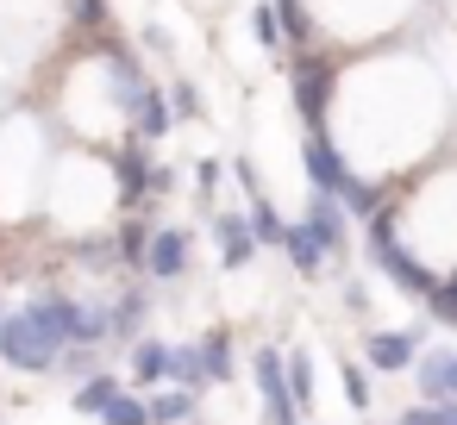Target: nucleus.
<instances>
[{
    "mask_svg": "<svg viewBox=\"0 0 457 425\" xmlns=\"http://www.w3.org/2000/svg\"><path fill=\"white\" fill-rule=\"evenodd\" d=\"M63 338L45 325V313L38 306H26V313H7V325H0V356H7L13 369H32V375H45V369H57L63 363Z\"/></svg>",
    "mask_w": 457,
    "mask_h": 425,
    "instance_id": "f257e3e1",
    "label": "nucleus"
},
{
    "mask_svg": "<svg viewBox=\"0 0 457 425\" xmlns=\"http://www.w3.org/2000/svg\"><path fill=\"white\" fill-rule=\"evenodd\" d=\"M188 269V232L182 225H157L151 232V250H145V275L151 282H176Z\"/></svg>",
    "mask_w": 457,
    "mask_h": 425,
    "instance_id": "39448f33",
    "label": "nucleus"
},
{
    "mask_svg": "<svg viewBox=\"0 0 457 425\" xmlns=\"http://www.w3.org/2000/svg\"><path fill=\"white\" fill-rule=\"evenodd\" d=\"M213 244H220V263H226V269H245V263L257 257V225H251L245 213H220V219H213Z\"/></svg>",
    "mask_w": 457,
    "mask_h": 425,
    "instance_id": "423d86ee",
    "label": "nucleus"
},
{
    "mask_svg": "<svg viewBox=\"0 0 457 425\" xmlns=\"http://www.w3.org/2000/svg\"><path fill=\"white\" fill-rule=\"evenodd\" d=\"M120 400V381L113 375H88L82 388H76V413H107Z\"/></svg>",
    "mask_w": 457,
    "mask_h": 425,
    "instance_id": "f3484780",
    "label": "nucleus"
},
{
    "mask_svg": "<svg viewBox=\"0 0 457 425\" xmlns=\"http://www.w3.org/2000/svg\"><path fill=\"white\" fill-rule=\"evenodd\" d=\"M251 225H257V244H288V219L263 194H251Z\"/></svg>",
    "mask_w": 457,
    "mask_h": 425,
    "instance_id": "dca6fc26",
    "label": "nucleus"
},
{
    "mask_svg": "<svg viewBox=\"0 0 457 425\" xmlns=\"http://www.w3.org/2000/svg\"><path fill=\"white\" fill-rule=\"evenodd\" d=\"M188 413H195L188 388H176V394H151V419H157V425H182Z\"/></svg>",
    "mask_w": 457,
    "mask_h": 425,
    "instance_id": "4be33fe9",
    "label": "nucleus"
},
{
    "mask_svg": "<svg viewBox=\"0 0 457 425\" xmlns=\"http://www.w3.org/2000/svg\"><path fill=\"white\" fill-rule=\"evenodd\" d=\"M70 20L82 32H107V0H70Z\"/></svg>",
    "mask_w": 457,
    "mask_h": 425,
    "instance_id": "bb28decb",
    "label": "nucleus"
},
{
    "mask_svg": "<svg viewBox=\"0 0 457 425\" xmlns=\"http://www.w3.org/2000/svg\"><path fill=\"white\" fill-rule=\"evenodd\" d=\"M201 363H207V381H232V331H207Z\"/></svg>",
    "mask_w": 457,
    "mask_h": 425,
    "instance_id": "2eb2a0df",
    "label": "nucleus"
},
{
    "mask_svg": "<svg viewBox=\"0 0 457 425\" xmlns=\"http://www.w3.org/2000/svg\"><path fill=\"white\" fill-rule=\"evenodd\" d=\"M251 369H257L263 419H270V425H295L301 400H295V381H288V356H282V350H257V356H251Z\"/></svg>",
    "mask_w": 457,
    "mask_h": 425,
    "instance_id": "7ed1b4c3",
    "label": "nucleus"
},
{
    "mask_svg": "<svg viewBox=\"0 0 457 425\" xmlns=\"http://www.w3.org/2000/svg\"><path fill=\"white\" fill-rule=\"evenodd\" d=\"M170 356H176L170 344L138 338V344H132V381H145V388H151V381H170Z\"/></svg>",
    "mask_w": 457,
    "mask_h": 425,
    "instance_id": "ddd939ff",
    "label": "nucleus"
},
{
    "mask_svg": "<svg viewBox=\"0 0 457 425\" xmlns=\"http://www.w3.org/2000/svg\"><path fill=\"white\" fill-rule=\"evenodd\" d=\"M170 381H182V388H201V381H207V363H201V344H182V350L170 356Z\"/></svg>",
    "mask_w": 457,
    "mask_h": 425,
    "instance_id": "aec40b11",
    "label": "nucleus"
},
{
    "mask_svg": "<svg viewBox=\"0 0 457 425\" xmlns=\"http://www.w3.org/2000/svg\"><path fill=\"white\" fill-rule=\"evenodd\" d=\"M395 425H457V400H426V406H407Z\"/></svg>",
    "mask_w": 457,
    "mask_h": 425,
    "instance_id": "b1692460",
    "label": "nucleus"
},
{
    "mask_svg": "<svg viewBox=\"0 0 457 425\" xmlns=\"http://www.w3.org/2000/svg\"><path fill=\"white\" fill-rule=\"evenodd\" d=\"M76 257H82V263H95V269H107V263H126L120 238H76Z\"/></svg>",
    "mask_w": 457,
    "mask_h": 425,
    "instance_id": "393cba45",
    "label": "nucleus"
},
{
    "mask_svg": "<svg viewBox=\"0 0 457 425\" xmlns=\"http://www.w3.org/2000/svg\"><path fill=\"white\" fill-rule=\"evenodd\" d=\"M282 250H288V257H295V269H307V275H313V269H320V263L332 257V250L320 244V232L307 225V219H301V225H288V244H282Z\"/></svg>",
    "mask_w": 457,
    "mask_h": 425,
    "instance_id": "4468645a",
    "label": "nucleus"
},
{
    "mask_svg": "<svg viewBox=\"0 0 457 425\" xmlns=\"http://www.w3.org/2000/svg\"><path fill=\"white\" fill-rule=\"evenodd\" d=\"M170 107H176V119H201L207 113L201 94H195V82H170Z\"/></svg>",
    "mask_w": 457,
    "mask_h": 425,
    "instance_id": "cd10ccee",
    "label": "nucleus"
},
{
    "mask_svg": "<svg viewBox=\"0 0 457 425\" xmlns=\"http://www.w3.org/2000/svg\"><path fill=\"white\" fill-rule=\"evenodd\" d=\"M332 57L326 51H295V63H288V94H295V107H301V119H307V132H326V107H332Z\"/></svg>",
    "mask_w": 457,
    "mask_h": 425,
    "instance_id": "f03ea898",
    "label": "nucleus"
},
{
    "mask_svg": "<svg viewBox=\"0 0 457 425\" xmlns=\"http://www.w3.org/2000/svg\"><path fill=\"white\" fill-rule=\"evenodd\" d=\"M345 400H351V406H370V375H363L357 363H345Z\"/></svg>",
    "mask_w": 457,
    "mask_h": 425,
    "instance_id": "c85d7f7f",
    "label": "nucleus"
},
{
    "mask_svg": "<svg viewBox=\"0 0 457 425\" xmlns=\"http://www.w3.org/2000/svg\"><path fill=\"white\" fill-rule=\"evenodd\" d=\"M151 176H157V163H145V138L132 132V138L120 144V200H126V207L151 200Z\"/></svg>",
    "mask_w": 457,
    "mask_h": 425,
    "instance_id": "0eeeda50",
    "label": "nucleus"
},
{
    "mask_svg": "<svg viewBox=\"0 0 457 425\" xmlns=\"http://www.w3.org/2000/svg\"><path fill=\"white\" fill-rule=\"evenodd\" d=\"M0 325H7V313H0Z\"/></svg>",
    "mask_w": 457,
    "mask_h": 425,
    "instance_id": "473e14b6",
    "label": "nucleus"
},
{
    "mask_svg": "<svg viewBox=\"0 0 457 425\" xmlns=\"http://www.w3.org/2000/svg\"><path fill=\"white\" fill-rule=\"evenodd\" d=\"M420 344H426L420 325H413V331H370L363 356H370V369H407V363L420 356Z\"/></svg>",
    "mask_w": 457,
    "mask_h": 425,
    "instance_id": "6e6552de",
    "label": "nucleus"
},
{
    "mask_svg": "<svg viewBox=\"0 0 457 425\" xmlns=\"http://www.w3.org/2000/svg\"><path fill=\"white\" fill-rule=\"evenodd\" d=\"M145 313H151L145 288H126V294L113 300V344H138V325H145Z\"/></svg>",
    "mask_w": 457,
    "mask_h": 425,
    "instance_id": "f8f14e48",
    "label": "nucleus"
},
{
    "mask_svg": "<svg viewBox=\"0 0 457 425\" xmlns=\"http://www.w3.org/2000/svg\"><path fill=\"white\" fill-rule=\"evenodd\" d=\"M288 381H295V400H301V413H307V406H313V356H307V350L288 356Z\"/></svg>",
    "mask_w": 457,
    "mask_h": 425,
    "instance_id": "a878e982",
    "label": "nucleus"
},
{
    "mask_svg": "<svg viewBox=\"0 0 457 425\" xmlns=\"http://www.w3.org/2000/svg\"><path fill=\"white\" fill-rule=\"evenodd\" d=\"M195 176H201V182H195V188H201V194H213V188H220V176H226V163H213V157H207V163H201V169H195Z\"/></svg>",
    "mask_w": 457,
    "mask_h": 425,
    "instance_id": "c756f323",
    "label": "nucleus"
},
{
    "mask_svg": "<svg viewBox=\"0 0 457 425\" xmlns=\"http://www.w3.org/2000/svg\"><path fill=\"white\" fill-rule=\"evenodd\" d=\"M151 232H157V225H145V219H126V225H120V250H126V263H132V269H145Z\"/></svg>",
    "mask_w": 457,
    "mask_h": 425,
    "instance_id": "412c9836",
    "label": "nucleus"
},
{
    "mask_svg": "<svg viewBox=\"0 0 457 425\" xmlns=\"http://www.w3.org/2000/svg\"><path fill=\"white\" fill-rule=\"evenodd\" d=\"M345 213H351V207H345L338 194H320V188H313V207H307V225L320 232V244H326L332 257L345 250Z\"/></svg>",
    "mask_w": 457,
    "mask_h": 425,
    "instance_id": "1a4fd4ad",
    "label": "nucleus"
},
{
    "mask_svg": "<svg viewBox=\"0 0 457 425\" xmlns=\"http://www.w3.org/2000/svg\"><path fill=\"white\" fill-rule=\"evenodd\" d=\"M301 163H307V182H313L320 194H345L351 163L338 157V144H332L326 132H307V138H301Z\"/></svg>",
    "mask_w": 457,
    "mask_h": 425,
    "instance_id": "20e7f679",
    "label": "nucleus"
},
{
    "mask_svg": "<svg viewBox=\"0 0 457 425\" xmlns=\"http://www.w3.org/2000/svg\"><path fill=\"white\" fill-rule=\"evenodd\" d=\"M232 182H238V188H245V194H257V169H251V163H245V157H238V163H232Z\"/></svg>",
    "mask_w": 457,
    "mask_h": 425,
    "instance_id": "7c9ffc66",
    "label": "nucleus"
},
{
    "mask_svg": "<svg viewBox=\"0 0 457 425\" xmlns=\"http://www.w3.org/2000/svg\"><path fill=\"white\" fill-rule=\"evenodd\" d=\"M420 394L426 400H457V350H426L420 356Z\"/></svg>",
    "mask_w": 457,
    "mask_h": 425,
    "instance_id": "9d476101",
    "label": "nucleus"
},
{
    "mask_svg": "<svg viewBox=\"0 0 457 425\" xmlns=\"http://www.w3.org/2000/svg\"><path fill=\"white\" fill-rule=\"evenodd\" d=\"M276 13H282L288 45H295V51H307V45H313V20H307V7H301V0H276Z\"/></svg>",
    "mask_w": 457,
    "mask_h": 425,
    "instance_id": "a211bd4d",
    "label": "nucleus"
},
{
    "mask_svg": "<svg viewBox=\"0 0 457 425\" xmlns=\"http://www.w3.org/2000/svg\"><path fill=\"white\" fill-rule=\"evenodd\" d=\"M170 126H176V107H170V94H163V88H151V94H145V107L132 113V132H138L145 144H157V138H170Z\"/></svg>",
    "mask_w": 457,
    "mask_h": 425,
    "instance_id": "9b49d317",
    "label": "nucleus"
},
{
    "mask_svg": "<svg viewBox=\"0 0 457 425\" xmlns=\"http://www.w3.org/2000/svg\"><path fill=\"white\" fill-rule=\"evenodd\" d=\"M251 32H257V45H263V51H282V45H288V32H282V13H276V0H263V7L251 13Z\"/></svg>",
    "mask_w": 457,
    "mask_h": 425,
    "instance_id": "6ab92c4d",
    "label": "nucleus"
},
{
    "mask_svg": "<svg viewBox=\"0 0 457 425\" xmlns=\"http://www.w3.org/2000/svg\"><path fill=\"white\" fill-rule=\"evenodd\" d=\"M101 425H157V419H151V400H132V394H120V400L101 413Z\"/></svg>",
    "mask_w": 457,
    "mask_h": 425,
    "instance_id": "5701e85b",
    "label": "nucleus"
},
{
    "mask_svg": "<svg viewBox=\"0 0 457 425\" xmlns=\"http://www.w3.org/2000/svg\"><path fill=\"white\" fill-rule=\"evenodd\" d=\"M445 300H451V306H457V275H451V282H445Z\"/></svg>",
    "mask_w": 457,
    "mask_h": 425,
    "instance_id": "2f4dec72",
    "label": "nucleus"
}]
</instances>
